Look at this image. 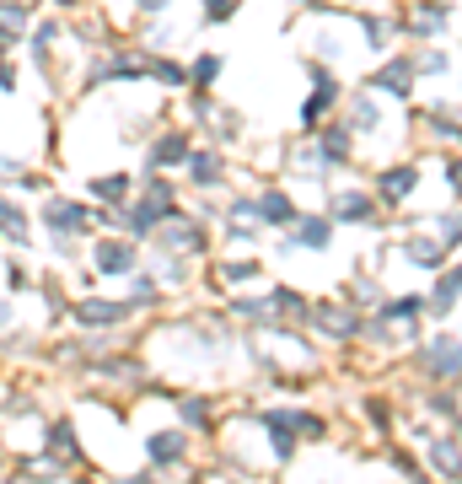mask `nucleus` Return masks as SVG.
<instances>
[{
    "label": "nucleus",
    "instance_id": "10",
    "mask_svg": "<svg viewBox=\"0 0 462 484\" xmlns=\"http://www.w3.org/2000/svg\"><path fill=\"white\" fill-rule=\"evenodd\" d=\"M145 453H151V463H156V469H167V463H183V453H188V436H178V431H156V436H145Z\"/></svg>",
    "mask_w": 462,
    "mask_h": 484
},
{
    "label": "nucleus",
    "instance_id": "23",
    "mask_svg": "<svg viewBox=\"0 0 462 484\" xmlns=\"http://www.w3.org/2000/svg\"><path fill=\"white\" fill-rule=\"evenodd\" d=\"M92 194L102 205H124L129 199V172H108V178H92Z\"/></svg>",
    "mask_w": 462,
    "mask_h": 484
},
{
    "label": "nucleus",
    "instance_id": "34",
    "mask_svg": "<svg viewBox=\"0 0 462 484\" xmlns=\"http://www.w3.org/2000/svg\"><path fill=\"white\" fill-rule=\"evenodd\" d=\"M431 124H436V129H441L447 140L458 135V113H452V108H447V113H441V108H431Z\"/></svg>",
    "mask_w": 462,
    "mask_h": 484
},
{
    "label": "nucleus",
    "instance_id": "16",
    "mask_svg": "<svg viewBox=\"0 0 462 484\" xmlns=\"http://www.w3.org/2000/svg\"><path fill=\"white\" fill-rule=\"evenodd\" d=\"M258 216H264L269 226H296V205H291L280 189H269V194L258 199Z\"/></svg>",
    "mask_w": 462,
    "mask_h": 484
},
{
    "label": "nucleus",
    "instance_id": "2",
    "mask_svg": "<svg viewBox=\"0 0 462 484\" xmlns=\"http://www.w3.org/2000/svg\"><path fill=\"white\" fill-rule=\"evenodd\" d=\"M43 221H48L54 237H75V232H86V226H102L108 210H86V205H70V199H48V205H43Z\"/></svg>",
    "mask_w": 462,
    "mask_h": 484
},
{
    "label": "nucleus",
    "instance_id": "44",
    "mask_svg": "<svg viewBox=\"0 0 462 484\" xmlns=\"http://www.w3.org/2000/svg\"><path fill=\"white\" fill-rule=\"evenodd\" d=\"M0 469H5V463H0Z\"/></svg>",
    "mask_w": 462,
    "mask_h": 484
},
{
    "label": "nucleus",
    "instance_id": "13",
    "mask_svg": "<svg viewBox=\"0 0 462 484\" xmlns=\"http://www.w3.org/2000/svg\"><path fill=\"white\" fill-rule=\"evenodd\" d=\"M188 156V135L183 129H167L156 145H151V167H172V162H183Z\"/></svg>",
    "mask_w": 462,
    "mask_h": 484
},
{
    "label": "nucleus",
    "instance_id": "4",
    "mask_svg": "<svg viewBox=\"0 0 462 484\" xmlns=\"http://www.w3.org/2000/svg\"><path fill=\"white\" fill-rule=\"evenodd\" d=\"M70 312H75L86 329H113V323H124V318H129V307H124V302H102V296H86V302H75Z\"/></svg>",
    "mask_w": 462,
    "mask_h": 484
},
{
    "label": "nucleus",
    "instance_id": "36",
    "mask_svg": "<svg viewBox=\"0 0 462 484\" xmlns=\"http://www.w3.org/2000/svg\"><path fill=\"white\" fill-rule=\"evenodd\" d=\"M140 302H156V280H135V307Z\"/></svg>",
    "mask_w": 462,
    "mask_h": 484
},
{
    "label": "nucleus",
    "instance_id": "28",
    "mask_svg": "<svg viewBox=\"0 0 462 484\" xmlns=\"http://www.w3.org/2000/svg\"><path fill=\"white\" fill-rule=\"evenodd\" d=\"M178 415H183V426H188V431H205V426H210V404H205V399H183V404H178Z\"/></svg>",
    "mask_w": 462,
    "mask_h": 484
},
{
    "label": "nucleus",
    "instance_id": "19",
    "mask_svg": "<svg viewBox=\"0 0 462 484\" xmlns=\"http://www.w3.org/2000/svg\"><path fill=\"white\" fill-rule=\"evenodd\" d=\"M404 259H409L414 269H441V242H431V237H409V242H404Z\"/></svg>",
    "mask_w": 462,
    "mask_h": 484
},
{
    "label": "nucleus",
    "instance_id": "17",
    "mask_svg": "<svg viewBox=\"0 0 462 484\" xmlns=\"http://www.w3.org/2000/svg\"><path fill=\"white\" fill-rule=\"evenodd\" d=\"M296 221H301V216H296ZM328 237H334V221H318V216H312V221L296 226L291 248H328Z\"/></svg>",
    "mask_w": 462,
    "mask_h": 484
},
{
    "label": "nucleus",
    "instance_id": "11",
    "mask_svg": "<svg viewBox=\"0 0 462 484\" xmlns=\"http://www.w3.org/2000/svg\"><path fill=\"white\" fill-rule=\"evenodd\" d=\"M264 431H269V442H275V458L285 463V458L296 453V436H291V431H296V420H291L285 409H269V415H264Z\"/></svg>",
    "mask_w": 462,
    "mask_h": 484
},
{
    "label": "nucleus",
    "instance_id": "5",
    "mask_svg": "<svg viewBox=\"0 0 462 484\" xmlns=\"http://www.w3.org/2000/svg\"><path fill=\"white\" fill-rule=\"evenodd\" d=\"M135 259H140V253H135V242H108V237H102V242L92 248V264H97L102 275H129V269H135Z\"/></svg>",
    "mask_w": 462,
    "mask_h": 484
},
{
    "label": "nucleus",
    "instance_id": "24",
    "mask_svg": "<svg viewBox=\"0 0 462 484\" xmlns=\"http://www.w3.org/2000/svg\"><path fill=\"white\" fill-rule=\"evenodd\" d=\"M431 312H458V269H447L441 280H436V296H431Z\"/></svg>",
    "mask_w": 462,
    "mask_h": 484
},
{
    "label": "nucleus",
    "instance_id": "1",
    "mask_svg": "<svg viewBox=\"0 0 462 484\" xmlns=\"http://www.w3.org/2000/svg\"><path fill=\"white\" fill-rule=\"evenodd\" d=\"M172 199H178V194H172V183L151 172V178H145V194L129 205V232H135V237H151L161 221H172Z\"/></svg>",
    "mask_w": 462,
    "mask_h": 484
},
{
    "label": "nucleus",
    "instance_id": "8",
    "mask_svg": "<svg viewBox=\"0 0 462 484\" xmlns=\"http://www.w3.org/2000/svg\"><path fill=\"white\" fill-rule=\"evenodd\" d=\"M425 372H431V377H447V383L458 377V339H452V334H441V339L425 345Z\"/></svg>",
    "mask_w": 462,
    "mask_h": 484
},
{
    "label": "nucleus",
    "instance_id": "42",
    "mask_svg": "<svg viewBox=\"0 0 462 484\" xmlns=\"http://www.w3.org/2000/svg\"><path fill=\"white\" fill-rule=\"evenodd\" d=\"M0 323H11V307H5V302H0Z\"/></svg>",
    "mask_w": 462,
    "mask_h": 484
},
{
    "label": "nucleus",
    "instance_id": "7",
    "mask_svg": "<svg viewBox=\"0 0 462 484\" xmlns=\"http://www.w3.org/2000/svg\"><path fill=\"white\" fill-rule=\"evenodd\" d=\"M371 216H377V199H371V194L344 189V194L334 199V221H344V226H371Z\"/></svg>",
    "mask_w": 462,
    "mask_h": 484
},
{
    "label": "nucleus",
    "instance_id": "25",
    "mask_svg": "<svg viewBox=\"0 0 462 484\" xmlns=\"http://www.w3.org/2000/svg\"><path fill=\"white\" fill-rule=\"evenodd\" d=\"M215 75H221V54H199L188 81H194V92H210V81H215Z\"/></svg>",
    "mask_w": 462,
    "mask_h": 484
},
{
    "label": "nucleus",
    "instance_id": "35",
    "mask_svg": "<svg viewBox=\"0 0 462 484\" xmlns=\"http://www.w3.org/2000/svg\"><path fill=\"white\" fill-rule=\"evenodd\" d=\"M441 237H447V248H458V210L441 216Z\"/></svg>",
    "mask_w": 462,
    "mask_h": 484
},
{
    "label": "nucleus",
    "instance_id": "26",
    "mask_svg": "<svg viewBox=\"0 0 462 484\" xmlns=\"http://www.w3.org/2000/svg\"><path fill=\"white\" fill-rule=\"evenodd\" d=\"M350 124H355V129H377V124H382V113H377V102H371L366 92H355V108H350Z\"/></svg>",
    "mask_w": 462,
    "mask_h": 484
},
{
    "label": "nucleus",
    "instance_id": "40",
    "mask_svg": "<svg viewBox=\"0 0 462 484\" xmlns=\"http://www.w3.org/2000/svg\"><path fill=\"white\" fill-rule=\"evenodd\" d=\"M140 11H167V0H140Z\"/></svg>",
    "mask_w": 462,
    "mask_h": 484
},
{
    "label": "nucleus",
    "instance_id": "41",
    "mask_svg": "<svg viewBox=\"0 0 462 484\" xmlns=\"http://www.w3.org/2000/svg\"><path fill=\"white\" fill-rule=\"evenodd\" d=\"M5 48H11V38H5V27H0V54H5Z\"/></svg>",
    "mask_w": 462,
    "mask_h": 484
},
{
    "label": "nucleus",
    "instance_id": "3",
    "mask_svg": "<svg viewBox=\"0 0 462 484\" xmlns=\"http://www.w3.org/2000/svg\"><path fill=\"white\" fill-rule=\"evenodd\" d=\"M307 318L323 329V334H334V339H355L361 334V318L350 312V307H339V302H323V307H307Z\"/></svg>",
    "mask_w": 462,
    "mask_h": 484
},
{
    "label": "nucleus",
    "instance_id": "27",
    "mask_svg": "<svg viewBox=\"0 0 462 484\" xmlns=\"http://www.w3.org/2000/svg\"><path fill=\"white\" fill-rule=\"evenodd\" d=\"M414 312H425V302H420V296H398V302H388V307H382V318H388V323H409Z\"/></svg>",
    "mask_w": 462,
    "mask_h": 484
},
{
    "label": "nucleus",
    "instance_id": "38",
    "mask_svg": "<svg viewBox=\"0 0 462 484\" xmlns=\"http://www.w3.org/2000/svg\"><path fill=\"white\" fill-rule=\"evenodd\" d=\"M0 92H16V70L5 65V54H0Z\"/></svg>",
    "mask_w": 462,
    "mask_h": 484
},
{
    "label": "nucleus",
    "instance_id": "22",
    "mask_svg": "<svg viewBox=\"0 0 462 484\" xmlns=\"http://www.w3.org/2000/svg\"><path fill=\"white\" fill-rule=\"evenodd\" d=\"M318 156H323V162H344V156H350V129H344V124H328L323 140H318Z\"/></svg>",
    "mask_w": 462,
    "mask_h": 484
},
{
    "label": "nucleus",
    "instance_id": "33",
    "mask_svg": "<svg viewBox=\"0 0 462 484\" xmlns=\"http://www.w3.org/2000/svg\"><path fill=\"white\" fill-rule=\"evenodd\" d=\"M237 5L242 0H205V22H226V16H237Z\"/></svg>",
    "mask_w": 462,
    "mask_h": 484
},
{
    "label": "nucleus",
    "instance_id": "6",
    "mask_svg": "<svg viewBox=\"0 0 462 484\" xmlns=\"http://www.w3.org/2000/svg\"><path fill=\"white\" fill-rule=\"evenodd\" d=\"M371 86L388 92V97H409V86H414V59H388V65L371 75Z\"/></svg>",
    "mask_w": 462,
    "mask_h": 484
},
{
    "label": "nucleus",
    "instance_id": "20",
    "mask_svg": "<svg viewBox=\"0 0 462 484\" xmlns=\"http://www.w3.org/2000/svg\"><path fill=\"white\" fill-rule=\"evenodd\" d=\"M264 307H269L275 318H307V302H301V291H291V286H275Z\"/></svg>",
    "mask_w": 462,
    "mask_h": 484
},
{
    "label": "nucleus",
    "instance_id": "21",
    "mask_svg": "<svg viewBox=\"0 0 462 484\" xmlns=\"http://www.w3.org/2000/svg\"><path fill=\"white\" fill-rule=\"evenodd\" d=\"M447 22H452V5H436V0H431V5H420V11L409 16V27H414V32H425V38H431V32H441Z\"/></svg>",
    "mask_w": 462,
    "mask_h": 484
},
{
    "label": "nucleus",
    "instance_id": "31",
    "mask_svg": "<svg viewBox=\"0 0 462 484\" xmlns=\"http://www.w3.org/2000/svg\"><path fill=\"white\" fill-rule=\"evenodd\" d=\"M431 458H436V469H441L447 480H458V442H452V436H447V442H436V453H431Z\"/></svg>",
    "mask_w": 462,
    "mask_h": 484
},
{
    "label": "nucleus",
    "instance_id": "39",
    "mask_svg": "<svg viewBox=\"0 0 462 484\" xmlns=\"http://www.w3.org/2000/svg\"><path fill=\"white\" fill-rule=\"evenodd\" d=\"M5 286H11V291H22V286H27V275H22L16 264H5Z\"/></svg>",
    "mask_w": 462,
    "mask_h": 484
},
{
    "label": "nucleus",
    "instance_id": "18",
    "mask_svg": "<svg viewBox=\"0 0 462 484\" xmlns=\"http://www.w3.org/2000/svg\"><path fill=\"white\" fill-rule=\"evenodd\" d=\"M178 221H183V226H167L161 242H167V248H183V253H199V248H205V232H199L188 216H178Z\"/></svg>",
    "mask_w": 462,
    "mask_h": 484
},
{
    "label": "nucleus",
    "instance_id": "15",
    "mask_svg": "<svg viewBox=\"0 0 462 484\" xmlns=\"http://www.w3.org/2000/svg\"><path fill=\"white\" fill-rule=\"evenodd\" d=\"M414 183H420V172L404 162V167H388L377 189H382V199H409V194H414Z\"/></svg>",
    "mask_w": 462,
    "mask_h": 484
},
{
    "label": "nucleus",
    "instance_id": "12",
    "mask_svg": "<svg viewBox=\"0 0 462 484\" xmlns=\"http://www.w3.org/2000/svg\"><path fill=\"white\" fill-rule=\"evenodd\" d=\"M81 458V447H75V426L70 420H59L54 431H48V463L54 469H65V463H75Z\"/></svg>",
    "mask_w": 462,
    "mask_h": 484
},
{
    "label": "nucleus",
    "instance_id": "43",
    "mask_svg": "<svg viewBox=\"0 0 462 484\" xmlns=\"http://www.w3.org/2000/svg\"><path fill=\"white\" fill-rule=\"evenodd\" d=\"M59 5H75V0H59Z\"/></svg>",
    "mask_w": 462,
    "mask_h": 484
},
{
    "label": "nucleus",
    "instance_id": "30",
    "mask_svg": "<svg viewBox=\"0 0 462 484\" xmlns=\"http://www.w3.org/2000/svg\"><path fill=\"white\" fill-rule=\"evenodd\" d=\"M0 27L16 38V32L27 27V5H22V0H0Z\"/></svg>",
    "mask_w": 462,
    "mask_h": 484
},
{
    "label": "nucleus",
    "instance_id": "32",
    "mask_svg": "<svg viewBox=\"0 0 462 484\" xmlns=\"http://www.w3.org/2000/svg\"><path fill=\"white\" fill-rule=\"evenodd\" d=\"M0 226H5L16 242H27V216H22L16 205H5V199H0Z\"/></svg>",
    "mask_w": 462,
    "mask_h": 484
},
{
    "label": "nucleus",
    "instance_id": "37",
    "mask_svg": "<svg viewBox=\"0 0 462 484\" xmlns=\"http://www.w3.org/2000/svg\"><path fill=\"white\" fill-rule=\"evenodd\" d=\"M431 409H436V415H447V420L458 415V404H452V393H436V399H431Z\"/></svg>",
    "mask_w": 462,
    "mask_h": 484
},
{
    "label": "nucleus",
    "instance_id": "9",
    "mask_svg": "<svg viewBox=\"0 0 462 484\" xmlns=\"http://www.w3.org/2000/svg\"><path fill=\"white\" fill-rule=\"evenodd\" d=\"M312 81H318V97H307V108H301V124H318V119L334 108V97H339V86H334V75H328L323 65H312Z\"/></svg>",
    "mask_w": 462,
    "mask_h": 484
},
{
    "label": "nucleus",
    "instance_id": "14",
    "mask_svg": "<svg viewBox=\"0 0 462 484\" xmlns=\"http://www.w3.org/2000/svg\"><path fill=\"white\" fill-rule=\"evenodd\" d=\"M183 162H188V172H194L199 189H215V183H221V156H215V151H194V145H188Z\"/></svg>",
    "mask_w": 462,
    "mask_h": 484
},
{
    "label": "nucleus",
    "instance_id": "29",
    "mask_svg": "<svg viewBox=\"0 0 462 484\" xmlns=\"http://www.w3.org/2000/svg\"><path fill=\"white\" fill-rule=\"evenodd\" d=\"M264 275V264H253V259H231V264H221V280H258Z\"/></svg>",
    "mask_w": 462,
    "mask_h": 484
}]
</instances>
